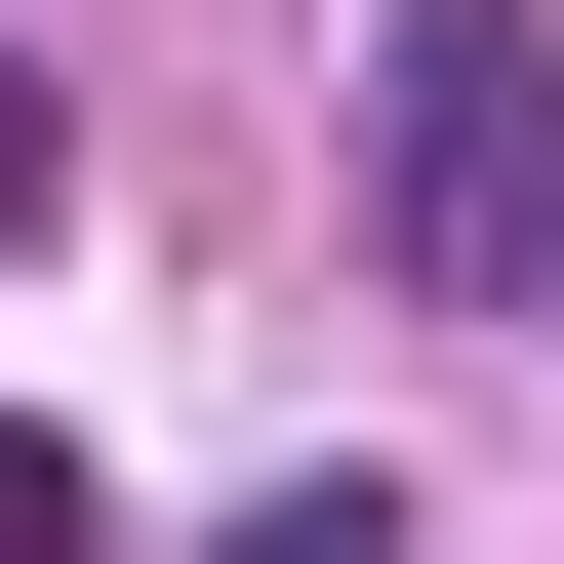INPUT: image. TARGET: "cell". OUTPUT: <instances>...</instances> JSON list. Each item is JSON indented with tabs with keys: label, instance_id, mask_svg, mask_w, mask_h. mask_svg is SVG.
I'll list each match as a JSON object with an SVG mask.
<instances>
[{
	"label": "cell",
	"instance_id": "cell-1",
	"mask_svg": "<svg viewBox=\"0 0 564 564\" xmlns=\"http://www.w3.org/2000/svg\"><path fill=\"white\" fill-rule=\"evenodd\" d=\"M364 242L444 282V323H564V41L524 0H403L364 41Z\"/></svg>",
	"mask_w": 564,
	"mask_h": 564
},
{
	"label": "cell",
	"instance_id": "cell-2",
	"mask_svg": "<svg viewBox=\"0 0 564 564\" xmlns=\"http://www.w3.org/2000/svg\"><path fill=\"white\" fill-rule=\"evenodd\" d=\"M202 564H403V484H242V524H202Z\"/></svg>",
	"mask_w": 564,
	"mask_h": 564
},
{
	"label": "cell",
	"instance_id": "cell-3",
	"mask_svg": "<svg viewBox=\"0 0 564 564\" xmlns=\"http://www.w3.org/2000/svg\"><path fill=\"white\" fill-rule=\"evenodd\" d=\"M0 564H121V484H82V444H0Z\"/></svg>",
	"mask_w": 564,
	"mask_h": 564
}]
</instances>
